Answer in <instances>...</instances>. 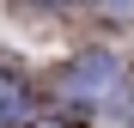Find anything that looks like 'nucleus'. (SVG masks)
Listing matches in <instances>:
<instances>
[{
	"label": "nucleus",
	"mask_w": 134,
	"mask_h": 128,
	"mask_svg": "<svg viewBox=\"0 0 134 128\" xmlns=\"http://www.w3.org/2000/svg\"><path fill=\"white\" fill-rule=\"evenodd\" d=\"M43 6H67V0H43Z\"/></svg>",
	"instance_id": "obj_5"
},
{
	"label": "nucleus",
	"mask_w": 134,
	"mask_h": 128,
	"mask_svg": "<svg viewBox=\"0 0 134 128\" xmlns=\"http://www.w3.org/2000/svg\"><path fill=\"white\" fill-rule=\"evenodd\" d=\"M116 79H122V67H116V55H104V49H85L79 61H67V67L55 73L61 98H73V104H98V98H110V92H116Z\"/></svg>",
	"instance_id": "obj_1"
},
{
	"label": "nucleus",
	"mask_w": 134,
	"mask_h": 128,
	"mask_svg": "<svg viewBox=\"0 0 134 128\" xmlns=\"http://www.w3.org/2000/svg\"><path fill=\"white\" fill-rule=\"evenodd\" d=\"M31 128H61V122H31Z\"/></svg>",
	"instance_id": "obj_4"
},
{
	"label": "nucleus",
	"mask_w": 134,
	"mask_h": 128,
	"mask_svg": "<svg viewBox=\"0 0 134 128\" xmlns=\"http://www.w3.org/2000/svg\"><path fill=\"white\" fill-rule=\"evenodd\" d=\"M110 6H116V12H134V0H110Z\"/></svg>",
	"instance_id": "obj_3"
},
{
	"label": "nucleus",
	"mask_w": 134,
	"mask_h": 128,
	"mask_svg": "<svg viewBox=\"0 0 134 128\" xmlns=\"http://www.w3.org/2000/svg\"><path fill=\"white\" fill-rule=\"evenodd\" d=\"M18 110H25V92H18V85H0V122L18 116Z\"/></svg>",
	"instance_id": "obj_2"
}]
</instances>
